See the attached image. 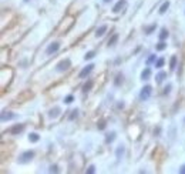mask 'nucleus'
<instances>
[{
    "label": "nucleus",
    "instance_id": "obj_1",
    "mask_svg": "<svg viewBox=\"0 0 185 174\" xmlns=\"http://www.w3.org/2000/svg\"><path fill=\"white\" fill-rule=\"evenodd\" d=\"M151 93H152L151 86H144L141 88V91H140V100H142V102L148 100V99L151 97Z\"/></svg>",
    "mask_w": 185,
    "mask_h": 174
},
{
    "label": "nucleus",
    "instance_id": "obj_2",
    "mask_svg": "<svg viewBox=\"0 0 185 174\" xmlns=\"http://www.w3.org/2000/svg\"><path fill=\"white\" fill-rule=\"evenodd\" d=\"M34 157V151L32 150H29V151H24L21 156L19 157V163L20 164H26V163H29V161H32Z\"/></svg>",
    "mask_w": 185,
    "mask_h": 174
},
{
    "label": "nucleus",
    "instance_id": "obj_3",
    "mask_svg": "<svg viewBox=\"0 0 185 174\" xmlns=\"http://www.w3.org/2000/svg\"><path fill=\"white\" fill-rule=\"evenodd\" d=\"M70 67H71V61H70L68 59H64V60H61V61L57 64L56 70H57V71H60V73H63V71H67Z\"/></svg>",
    "mask_w": 185,
    "mask_h": 174
},
{
    "label": "nucleus",
    "instance_id": "obj_4",
    "mask_svg": "<svg viewBox=\"0 0 185 174\" xmlns=\"http://www.w3.org/2000/svg\"><path fill=\"white\" fill-rule=\"evenodd\" d=\"M58 50H60V43L58 41H53V43L49 44V47L46 49V53L47 54H54V53H57Z\"/></svg>",
    "mask_w": 185,
    "mask_h": 174
},
{
    "label": "nucleus",
    "instance_id": "obj_5",
    "mask_svg": "<svg viewBox=\"0 0 185 174\" xmlns=\"http://www.w3.org/2000/svg\"><path fill=\"white\" fill-rule=\"evenodd\" d=\"M94 66H96V64H93V63H91V64H88L87 67H84V69L80 71L78 77H80V79H85V77H87V76H88V74H90L93 70H94Z\"/></svg>",
    "mask_w": 185,
    "mask_h": 174
},
{
    "label": "nucleus",
    "instance_id": "obj_6",
    "mask_svg": "<svg viewBox=\"0 0 185 174\" xmlns=\"http://www.w3.org/2000/svg\"><path fill=\"white\" fill-rule=\"evenodd\" d=\"M1 122H9V120H13V119H16V114L14 113H10V111H1Z\"/></svg>",
    "mask_w": 185,
    "mask_h": 174
},
{
    "label": "nucleus",
    "instance_id": "obj_7",
    "mask_svg": "<svg viewBox=\"0 0 185 174\" xmlns=\"http://www.w3.org/2000/svg\"><path fill=\"white\" fill-rule=\"evenodd\" d=\"M125 4H127V0H120V1H117V4L113 7V13H120L125 7Z\"/></svg>",
    "mask_w": 185,
    "mask_h": 174
},
{
    "label": "nucleus",
    "instance_id": "obj_8",
    "mask_svg": "<svg viewBox=\"0 0 185 174\" xmlns=\"http://www.w3.org/2000/svg\"><path fill=\"white\" fill-rule=\"evenodd\" d=\"M23 130H24V124H16L12 128H9V133H12V134H20Z\"/></svg>",
    "mask_w": 185,
    "mask_h": 174
},
{
    "label": "nucleus",
    "instance_id": "obj_9",
    "mask_svg": "<svg viewBox=\"0 0 185 174\" xmlns=\"http://www.w3.org/2000/svg\"><path fill=\"white\" fill-rule=\"evenodd\" d=\"M105 32H107V24H102V26H100V27L96 30V37H101V36H104Z\"/></svg>",
    "mask_w": 185,
    "mask_h": 174
},
{
    "label": "nucleus",
    "instance_id": "obj_10",
    "mask_svg": "<svg viewBox=\"0 0 185 174\" xmlns=\"http://www.w3.org/2000/svg\"><path fill=\"white\" fill-rule=\"evenodd\" d=\"M150 77H151V69L147 67V69L142 70V73H141V79H142V80H148Z\"/></svg>",
    "mask_w": 185,
    "mask_h": 174
},
{
    "label": "nucleus",
    "instance_id": "obj_11",
    "mask_svg": "<svg viewBox=\"0 0 185 174\" xmlns=\"http://www.w3.org/2000/svg\"><path fill=\"white\" fill-rule=\"evenodd\" d=\"M58 114H60V108H58V107H54V108H51L50 111H49V117H50V119L58 117Z\"/></svg>",
    "mask_w": 185,
    "mask_h": 174
},
{
    "label": "nucleus",
    "instance_id": "obj_12",
    "mask_svg": "<svg viewBox=\"0 0 185 174\" xmlns=\"http://www.w3.org/2000/svg\"><path fill=\"white\" fill-rule=\"evenodd\" d=\"M168 36H169V33H168V30H167V29H161V32H160V36H158V37H160V40H162V41H164Z\"/></svg>",
    "mask_w": 185,
    "mask_h": 174
},
{
    "label": "nucleus",
    "instance_id": "obj_13",
    "mask_svg": "<svg viewBox=\"0 0 185 174\" xmlns=\"http://www.w3.org/2000/svg\"><path fill=\"white\" fill-rule=\"evenodd\" d=\"M165 76H167V73H164V71H161V73H158L157 76H155V81L157 83H161L164 79H165Z\"/></svg>",
    "mask_w": 185,
    "mask_h": 174
},
{
    "label": "nucleus",
    "instance_id": "obj_14",
    "mask_svg": "<svg viewBox=\"0 0 185 174\" xmlns=\"http://www.w3.org/2000/svg\"><path fill=\"white\" fill-rule=\"evenodd\" d=\"M117 40H118V35H114L113 37H111V39H110V40H108L107 46H108V47H113V46L117 43Z\"/></svg>",
    "mask_w": 185,
    "mask_h": 174
},
{
    "label": "nucleus",
    "instance_id": "obj_15",
    "mask_svg": "<svg viewBox=\"0 0 185 174\" xmlns=\"http://www.w3.org/2000/svg\"><path fill=\"white\" fill-rule=\"evenodd\" d=\"M175 67H177V56H172L169 60V69L175 70Z\"/></svg>",
    "mask_w": 185,
    "mask_h": 174
},
{
    "label": "nucleus",
    "instance_id": "obj_16",
    "mask_svg": "<svg viewBox=\"0 0 185 174\" xmlns=\"http://www.w3.org/2000/svg\"><path fill=\"white\" fill-rule=\"evenodd\" d=\"M93 84H94V83H93V80H88V81L84 84V87H83V91H84V93L90 91V90H91V87H93Z\"/></svg>",
    "mask_w": 185,
    "mask_h": 174
},
{
    "label": "nucleus",
    "instance_id": "obj_17",
    "mask_svg": "<svg viewBox=\"0 0 185 174\" xmlns=\"http://www.w3.org/2000/svg\"><path fill=\"white\" fill-rule=\"evenodd\" d=\"M124 151H125V147H124V146H120L117 150H116V156H117L118 158H121V156L124 154Z\"/></svg>",
    "mask_w": 185,
    "mask_h": 174
},
{
    "label": "nucleus",
    "instance_id": "obj_18",
    "mask_svg": "<svg viewBox=\"0 0 185 174\" xmlns=\"http://www.w3.org/2000/svg\"><path fill=\"white\" fill-rule=\"evenodd\" d=\"M39 139H40V136H39L37 133H30V134H29V140H30L32 143H36V141H39Z\"/></svg>",
    "mask_w": 185,
    "mask_h": 174
},
{
    "label": "nucleus",
    "instance_id": "obj_19",
    "mask_svg": "<svg viewBox=\"0 0 185 174\" xmlns=\"http://www.w3.org/2000/svg\"><path fill=\"white\" fill-rule=\"evenodd\" d=\"M168 7H169V1H165V3L160 7V14H164V13L168 10Z\"/></svg>",
    "mask_w": 185,
    "mask_h": 174
},
{
    "label": "nucleus",
    "instance_id": "obj_20",
    "mask_svg": "<svg viewBox=\"0 0 185 174\" xmlns=\"http://www.w3.org/2000/svg\"><path fill=\"white\" fill-rule=\"evenodd\" d=\"M78 117V110L76 108V110H71V113H70V116H68V120L71 122V120H74V119H77Z\"/></svg>",
    "mask_w": 185,
    "mask_h": 174
},
{
    "label": "nucleus",
    "instance_id": "obj_21",
    "mask_svg": "<svg viewBox=\"0 0 185 174\" xmlns=\"http://www.w3.org/2000/svg\"><path fill=\"white\" fill-rule=\"evenodd\" d=\"M155 29H157V24L154 23V24H151V26H148V27H145V29H144V32H145L147 35H151V33H152V32H154V30H155Z\"/></svg>",
    "mask_w": 185,
    "mask_h": 174
},
{
    "label": "nucleus",
    "instance_id": "obj_22",
    "mask_svg": "<svg viewBox=\"0 0 185 174\" xmlns=\"http://www.w3.org/2000/svg\"><path fill=\"white\" fill-rule=\"evenodd\" d=\"M116 139V133L114 131H111V133H108L107 134V137H105V143H111V141H114Z\"/></svg>",
    "mask_w": 185,
    "mask_h": 174
},
{
    "label": "nucleus",
    "instance_id": "obj_23",
    "mask_svg": "<svg viewBox=\"0 0 185 174\" xmlns=\"http://www.w3.org/2000/svg\"><path fill=\"white\" fill-rule=\"evenodd\" d=\"M167 47V43H164L162 40H161V43H158L157 46H155V50H158V52H161V50H164Z\"/></svg>",
    "mask_w": 185,
    "mask_h": 174
},
{
    "label": "nucleus",
    "instance_id": "obj_24",
    "mask_svg": "<svg viewBox=\"0 0 185 174\" xmlns=\"http://www.w3.org/2000/svg\"><path fill=\"white\" fill-rule=\"evenodd\" d=\"M164 63H165V60H164V59H157V61H155V67L161 69V67L164 66Z\"/></svg>",
    "mask_w": 185,
    "mask_h": 174
},
{
    "label": "nucleus",
    "instance_id": "obj_25",
    "mask_svg": "<svg viewBox=\"0 0 185 174\" xmlns=\"http://www.w3.org/2000/svg\"><path fill=\"white\" fill-rule=\"evenodd\" d=\"M122 83V74H117V77H116V80H114V84L116 86H120Z\"/></svg>",
    "mask_w": 185,
    "mask_h": 174
},
{
    "label": "nucleus",
    "instance_id": "obj_26",
    "mask_svg": "<svg viewBox=\"0 0 185 174\" xmlns=\"http://www.w3.org/2000/svg\"><path fill=\"white\" fill-rule=\"evenodd\" d=\"M154 61H157V57H155V54H151V56L147 59V66H150V64L154 63Z\"/></svg>",
    "mask_w": 185,
    "mask_h": 174
},
{
    "label": "nucleus",
    "instance_id": "obj_27",
    "mask_svg": "<svg viewBox=\"0 0 185 174\" xmlns=\"http://www.w3.org/2000/svg\"><path fill=\"white\" fill-rule=\"evenodd\" d=\"M94 56H96V53H94V52H88V53H87V54L84 56V59H85V60H90V59H93Z\"/></svg>",
    "mask_w": 185,
    "mask_h": 174
},
{
    "label": "nucleus",
    "instance_id": "obj_28",
    "mask_svg": "<svg viewBox=\"0 0 185 174\" xmlns=\"http://www.w3.org/2000/svg\"><path fill=\"white\" fill-rule=\"evenodd\" d=\"M73 100H74V97L70 94V96H67V97L64 99V103H66V104H70V103H73Z\"/></svg>",
    "mask_w": 185,
    "mask_h": 174
},
{
    "label": "nucleus",
    "instance_id": "obj_29",
    "mask_svg": "<svg viewBox=\"0 0 185 174\" xmlns=\"http://www.w3.org/2000/svg\"><path fill=\"white\" fill-rule=\"evenodd\" d=\"M87 173H88V174H93V173H96V167H94V166H90V167L87 168Z\"/></svg>",
    "mask_w": 185,
    "mask_h": 174
},
{
    "label": "nucleus",
    "instance_id": "obj_30",
    "mask_svg": "<svg viewBox=\"0 0 185 174\" xmlns=\"http://www.w3.org/2000/svg\"><path fill=\"white\" fill-rule=\"evenodd\" d=\"M49 171H50V173H53V171H54V173H57V171H58V168H57V166H51Z\"/></svg>",
    "mask_w": 185,
    "mask_h": 174
},
{
    "label": "nucleus",
    "instance_id": "obj_31",
    "mask_svg": "<svg viewBox=\"0 0 185 174\" xmlns=\"http://www.w3.org/2000/svg\"><path fill=\"white\" fill-rule=\"evenodd\" d=\"M98 128H100V130H104V128H105V123L100 122V124H98Z\"/></svg>",
    "mask_w": 185,
    "mask_h": 174
},
{
    "label": "nucleus",
    "instance_id": "obj_32",
    "mask_svg": "<svg viewBox=\"0 0 185 174\" xmlns=\"http://www.w3.org/2000/svg\"><path fill=\"white\" fill-rule=\"evenodd\" d=\"M169 91H171V84H168V86L165 87V90H164V93H165V94H168Z\"/></svg>",
    "mask_w": 185,
    "mask_h": 174
},
{
    "label": "nucleus",
    "instance_id": "obj_33",
    "mask_svg": "<svg viewBox=\"0 0 185 174\" xmlns=\"http://www.w3.org/2000/svg\"><path fill=\"white\" fill-rule=\"evenodd\" d=\"M179 173H181V174H185V164L182 166V167H181V168H179Z\"/></svg>",
    "mask_w": 185,
    "mask_h": 174
},
{
    "label": "nucleus",
    "instance_id": "obj_34",
    "mask_svg": "<svg viewBox=\"0 0 185 174\" xmlns=\"http://www.w3.org/2000/svg\"><path fill=\"white\" fill-rule=\"evenodd\" d=\"M102 1H104V3H108V1H111V0H102Z\"/></svg>",
    "mask_w": 185,
    "mask_h": 174
},
{
    "label": "nucleus",
    "instance_id": "obj_35",
    "mask_svg": "<svg viewBox=\"0 0 185 174\" xmlns=\"http://www.w3.org/2000/svg\"><path fill=\"white\" fill-rule=\"evenodd\" d=\"M26 1H27V0H26Z\"/></svg>",
    "mask_w": 185,
    "mask_h": 174
}]
</instances>
